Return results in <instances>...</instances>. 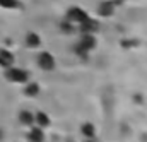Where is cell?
<instances>
[{
  "label": "cell",
  "instance_id": "1",
  "mask_svg": "<svg viewBox=\"0 0 147 142\" xmlns=\"http://www.w3.org/2000/svg\"><path fill=\"white\" fill-rule=\"evenodd\" d=\"M96 45H98V39H96L94 34H82L80 39L77 41V45H75L74 50H75V53L80 58H87L89 57V51H92L96 48Z\"/></svg>",
  "mask_w": 147,
  "mask_h": 142
},
{
  "label": "cell",
  "instance_id": "2",
  "mask_svg": "<svg viewBox=\"0 0 147 142\" xmlns=\"http://www.w3.org/2000/svg\"><path fill=\"white\" fill-rule=\"evenodd\" d=\"M5 79L10 80V82H14V84H24V82L29 80V72L21 69V67L12 65V67L5 69Z\"/></svg>",
  "mask_w": 147,
  "mask_h": 142
},
{
  "label": "cell",
  "instance_id": "3",
  "mask_svg": "<svg viewBox=\"0 0 147 142\" xmlns=\"http://www.w3.org/2000/svg\"><path fill=\"white\" fill-rule=\"evenodd\" d=\"M36 64H38V67L45 72H50L57 67V60H55V57L50 51H41L36 58Z\"/></svg>",
  "mask_w": 147,
  "mask_h": 142
},
{
  "label": "cell",
  "instance_id": "4",
  "mask_svg": "<svg viewBox=\"0 0 147 142\" xmlns=\"http://www.w3.org/2000/svg\"><path fill=\"white\" fill-rule=\"evenodd\" d=\"M87 17H89V14H87L84 9H80V7H70V9L67 10V14H65V19L70 21L75 26H79L80 22H84Z\"/></svg>",
  "mask_w": 147,
  "mask_h": 142
},
{
  "label": "cell",
  "instance_id": "5",
  "mask_svg": "<svg viewBox=\"0 0 147 142\" xmlns=\"http://www.w3.org/2000/svg\"><path fill=\"white\" fill-rule=\"evenodd\" d=\"M79 31L82 34H96L99 31V22L94 21V19H91V17H87L84 22L79 24Z\"/></svg>",
  "mask_w": 147,
  "mask_h": 142
},
{
  "label": "cell",
  "instance_id": "6",
  "mask_svg": "<svg viewBox=\"0 0 147 142\" xmlns=\"http://www.w3.org/2000/svg\"><path fill=\"white\" fill-rule=\"evenodd\" d=\"M46 135H45V128L33 125L29 127V132H28V142H45Z\"/></svg>",
  "mask_w": 147,
  "mask_h": 142
},
{
  "label": "cell",
  "instance_id": "7",
  "mask_svg": "<svg viewBox=\"0 0 147 142\" xmlns=\"http://www.w3.org/2000/svg\"><path fill=\"white\" fill-rule=\"evenodd\" d=\"M116 10V5L111 2V0H103L99 5H98V14L101 17H111Z\"/></svg>",
  "mask_w": 147,
  "mask_h": 142
},
{
  "label": "cell",
  "instance_id": "8",
  "mask_svg": "<svg viewBox=\"0 0 147 142\" xmlns=\"http://www.w3.org/2000/svg\"><path fill=\"white\" fill-rule=\"evenodd\" d=\"M16 64V57L10 50H0V67L2 69H9Z\"/></svg>",
  "mask_w": 147,
  "mask_h": 142
},
{
  "label": "cell",
  "instance_id": "9",
  "mask_svg": "<svg viewBox=\"0 0 147 142\" xmlns=\"http://www.w3.org/2000/svg\"><path fill=\"white\" fill-rule=\"evenodd\" d=\"M34 125L41 127V128H48V127L51 125L50 115L45 113V111H38V113H34Z\"/></svg>",
  "mask_w": 147,
  "mask_h": 142
},
{
  "label": "cell",
  "instance_id": "10",
  "mask_svg": "<svg viewBox=\"0 0 147 142\" xmlns=\"http://www.w3.org/2000/svg\"><path fill=\"white\" fill-rule=\"evenodd\" d=\"M24 41H26V46L31 48V50H36V48L41 46V38H39V34L38 33H33V31H29L26 34V39Z\"/></svg>",
  "mask_w": 147,
  "mask_h": 142
},
{
  "label": "cell",
  "instance_id": "11",
  "mask_svg": "<svg viewBox=\"0 0 147 142\" xmlns=\"http://www.w3.org/2000/svg\"><path fill=\"white\" fill-rule=\"evenodd\" d=\"M19 123L24 125V127H33L34 125V113L28 111V110H22L19 113Z\"/></svg>",
  "mask_w": 147,
  "mask_h": 142
},
{
  "label": "cell",
  "instance_id": "12",
  "mask_svg": "<svg viewBox=\"0 0 147 142\" xmlns=\"http://www.w3.org/2000/svg\"><path fill=\"white\" fill-rule=\"evenodd\" d=\"M80 134H82L84 139L96 137V127H94V123H91V122H84V123L80 125Z\"/></svg>",
  "mask_w": 147,
  "mask_h": 142
},
{
  "label": "cell",
  "instance_id": "13",
  "mask_svg": "<svg viewBox=\"0 0 147 142\" xmlns=\"http://www.w3.org/2000/svg\"><path fill=\"white\" fill-rule=\"evenodd\" d=\"M39 91H41V87H39L38 82H29V84L24 87V94H26L28 98H36L38 94H39Z\"/></svg>",
  "mask_w": 147,
  "mask_h": 142
},
{
  "label": "cell",
  "instance_id": "14",
  "mask_svg": "<svg viewBox=\"0 0 147 142\" xmlns=\"http://www.w3.org/2000/svg\"><path fill=\"white\" fill-rule=\"evenodd\" d=\"M0 7L3 9H10V10H16L21 7V2L19 0H0Z\"/></svg>",
  "mask_w": 147,
  "mask_h": 142
},
{
  "label": "cell",
  "instance_id": "15",
  "mask_svg": "<svg viewBox=\"0 0 147 142\" xmlns=\"http://www.w3.org/2000/svg\"><path fill=\"white\" fill-rule=\"evenodd\" d=\"M60 29L63 31V33H74V29H75V24H72L70 21H63V22H60Z\"/></svg>",
  "mask_w": 147,
  "mask_h": 142
},
{
  "label": "cell",
  "instance_id": "16",
  "mask_svg": "<svg viewBox=\"0 0 147 142\" xmlns=\"http://www.w3.org/2000/svg\"><path fill=\"white\" fill-rule=\"evenodd\" d=\"M111 2H113V3H115V5H116V7H118V5H121V3H123V2H125V0H111Z\"/></svg>",
  "mask_w": 147,
  "mask_h": 142
},
{
  "label": "cell",
  "instance_id": "17",
  "mask_svg": "<svg viewBox=\"0 0 147 142\" xmlns=\"http://www.w3.org/2000/svg\"><path fill=\"white\" fill-rule=\"evenodd\" d=\"M84 142H98V141H96V137H91V139H86Z\"/></svg>",
  "mask_w": 147,
  "mask_h": 142
},
{
  "label": "cell",
  "instance_id": "18",
  "mask_svg": "<svg viewBox=\"0 0 147 142\" xmlns=\"http://www.w3.org/2000/svg\"><path fill=\"white\" fill-rule=\"evenodd\" d=\"M2 139H3V130L0 128V141H2Z\"/></svg>",
  "mask_w": 147,
  "mask_h": 142
}]
</instances>
